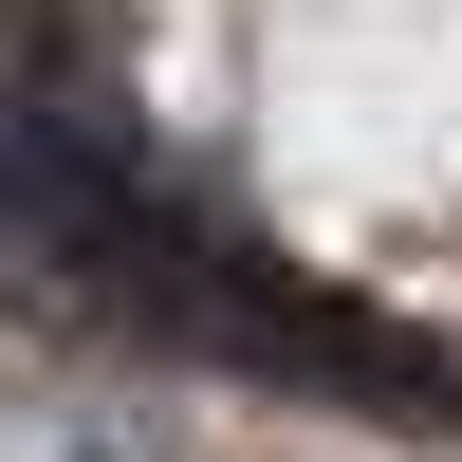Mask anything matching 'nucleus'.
<instances>
[{
  "label": "nucleus",
  "instance_id": "obj_1",
  "mask_svg": "<svg viewBox=\"0 0 462 462\" xmlns=\"http://www.w3.org/2000/svg\"><path fill=\"white\" fill-rule=\"evenodd\" d=\"M0 462H148V444L93 426V407H0Z\"/></svg>",
  "mask_w": 462,
  "mask_h": 462
}]
</instances>
